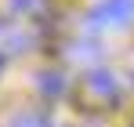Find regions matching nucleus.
<instances>
[{"label":"nucleus","mask_w":134,"mask_h":127,"mask_svg":"<svg viewBox=\"0 0 134 127\" xmlns=\"http://www.w3.org/2000/svg\"><path fill=\"white\" fill-rule=\"evenodd\" d=\"M134 18V0H102L91 7V25L94 29H123Z\"/></svg>","instance_id":"f257e3e1"},{"label":"nucleus","mask_w":134,"mask_h":127,"mask_svg":"<svg viewBox=\"0 0 134 127\" xmlns=\"http://www.w3.org/2000/svg\"><path fill=\"white\" fill-rule=\"evenodd\" d=\"M87 87L98 94V98H116V94H120V80H116L112 73H105V69H94L87 76Z\"/></svg>","instance_id":"f03ea898"},{"label":"nucleus","mask_w":134,"mask_h":127,"mask_svg":"<svg viewBox=\"0 0 134 127\" xmlns=\"http://www.w3.org/2000/svg\"><path fill=\"white\" fill-rule=\"evenodd\" d=\"M69 58L72 62H80V65H91V62H98L102 58V47L94 40H80V44H72L69 47Z\"/></svg>","instance_id":"7ed1b4c3"},{"label":"nucleus","mask_w":134,"mask_h":127,"mask_svg":"<svg viewBox=\"0 0 134 127\" xmlns=\"http://www.w3.org/2000/svg\"><path fill=\"white\" fill-rule=\"evenodd\" d=\"M36 87H40V94H47V98H58V94H65V76L47 69V73L36 76Z\"/></svg>","instance_id":"20e7f679"},{"label":"nucleus","mask_w":134,"mask_h":127,"mask_svg":"<svg viewBox=\"0 0 134 127\" xmlns=\"http://www.w3.org/2000/svg\"><path fill=\"white\" fill-rule=\"evenodd\" d=\"M7 127H54V124L47 120L44 113H18V116H15Z\"/></svg>","instance_id":"39448f33"},{"label":"nucleus","mask_w":134,"mask_h":127,"mask_svg":"<svg viewBox=\"0 0 134 127\" xmlns=\"http://www.w3.org/2000/svg\"><path fill=\"white\" fill-rule=\"evenodd\" d=\"M11 7H15L18 15H29V18H36V15H44L47 0H11Z\"/></svg>","instance_id":"423d86ee"},{"label":"nucleus","mask_w":134,"mask_h":127,"mask_svg":"<svg viewBox=\"0 0 134 127\" xmlns=\"http://www.w3.org/2000/svg\"><path fill=\"white\" fill-rule=\"evenodd\" d=\"M29 33H18V29H7V47L11 51H29Z\"/></svg>","instance_id":"0eeeda50"}]
</instances>
